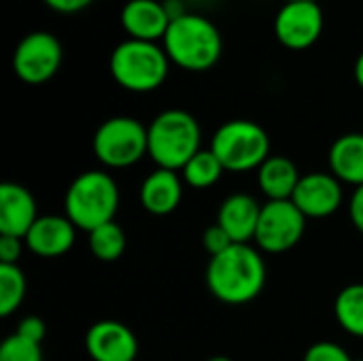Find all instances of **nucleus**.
Segmentation results:
<instances>
[{"mask_svg": "<svg viewBox=\"0 0 363 361\" xmlns=\"http://www.w3.org/2000/svg\"><path fill=\"white\" fill-rule=\"evenodd\" d=\"M223 172L225 168L221 166L217 155L211 149H202L185 164L181 177L191 189H208L221 181Z\"/></svg>", "mask_w": 363, "mask_h": 361, "instance_id": "412c9836", "label": "nucleus"}, {"mask_svg": "<svg viewBox=\"0 0 363 361\" xmlns=\"http://www.w3.org/2000/svg\"><path fill=\"white\" fill-rule=\"evenodd\" d=\"M149 157L164 170H183L202 151V130L198 119L183 109H166L147 126Z\"/></svg>", "mask_w": 363, "mask_h": 361, "instance_id": "7ed1b4c3", "label": "nucleus"}, {"mask_svg": "<svg viewBox=\"0 0 363 361\" xmlns=\"http://www.w3.org/2000/svg\"><path fill=\"white\" fill-rule=\"evenodd\" d=\"M28 291L26 274L19 266L0 264V315L11 317L23 302Z\"/></svg>", "mask_w": 363, "mask_h": 361, "instance_id": "5701e85b", "label": "nucleus"}, {"mask_svg": "<svg viewBox=\"0 0 363 361\" xmlns=\"http://www.w3.org/2000/svg\"><path fill=\"white\" fill-rule=\"evenodd\" d=\"M172 66L187 72H206L221 62L223 36L221 30L200 13H187L174 21L162 40Z\"/></svg>", "mask_w": 363, "mask_h": 361, "instance_id": "f03ea898", "label": "nucleus"}, {"mask_svg": "<svg viewBox=\"0 0 363 361\" xmlns=\"http://www.w3.org/2000/svg\"><path fill=\"white\" fill-rule=\"evenodd\" d=\"M170 57L160 43L121 40L108 60L113 81L132 94H149L164 85L170 72Z\"/></svg>", "mask_w": 363, "mask_h": 361, "instance_id": "39448f33", "label": "nucleus"}, {"mask_svg": "<svg viewBox=\"0 0 363 361\" xmlns=\"http://www.w3.org/2000/svg\"><path fill=\"white\" fill-rule=\"evenodd\" d=\"M300 179H302V174H300L296 162H291L285 155H270L257 168V185H259L262 194L272 202L291 200Z\"/></svg>", "mask_w": 363, "mask_h": 361, "instance_id": "6ab92c4d", "label": "nucleus"}, {"mask_svg": "<svg viewBox=\"0 0 363 361\" xmlns=\"http://www.w3.org/2000/svg\"><path fill=\"white\" fill-rule=\"evenodd\" d=\"M266 262L253 245H232L211 257L206 266V287L223 304L242 306L253 302L266 287Z\"/></svg>", "mask_w": 363, "mask_h": 361, "instance_id": "f257e3e1", "label": "nucleus"}, {"mask_svg": "<svg viewBox=\"0 0 363 361\" xmlns=\"http://www.w3.org/2000/svg\"><path fill=\"white\" fill-rule=\"evenodd\" d=\"M225 172H251L257 170L270 153L268 132L251 119H232L221 123L208 147Z\"/></svg>", "mask_w": 363, "mask_h": 361, "instance_id": "423d86ee", "label": "nucleus"}, {"mask_svg": "<svg viewBox=\"0 0 363 361\" xmlns=\"http://www.w3.org/2000/svg\"><path fill=\"white\" fill-rule=\"evenodd\" d=\"M206 361H234V360H230V357H225V355H215V357H211V360H206Z\"/></svg>", "mask_w": 363, "mask_h": 361, "instance_id": "473e14b6", "label": "nucleus"}, {"mask_svg": "<svg viewBox=\"0 0 363 361\" xmlns=\"http://www.w3.org/2000/svg\"><path fill=\"white\" fill-rule=\"evenodd\" d=\"M164 6H166V11H168V15H170L172 21L189 13L183 0H164Z\"/></svg>", "mask_w": 363, "mask_h": 361, "instance_id": "7c9ffc66", "label": "nucleus"}, {"mask_svg": "<svg viewBox=\"0 0 363 361\" xmlns=\"http://www.w3.org/2000/svg\"><path fill=\"white\" fill-rule=\"evenodd\" d=\"M15 334L26 338V340H30V343H34V345H40L45 340V336H47V326H45V321L40 317L28 315V317H23L19 321Z\"/></svg>", "mask_w": 363, "mask_h": 361, "instance_id": "bb28decb", "label": "nucleus"}, {"mask_svg": "<svg viewBox=\"0 0 363 361\" xmlns=\"http://www.w3.org/2000/svg\"><path fill=\"white\" fill-rule=\"evenodd\" d=\"M38 217V204L30 189L19 183L0 185V236L26 238Z\"/></svg>", "mask_w": 363, "mask_h": 361, "instance_id": "2eb2a0df", "label": "nucleus"}, {"mask_svg": "<svg viewBox=\"0 0 363 361\" xmlns=\"http://www.w3.org/2000/svg\"><path fill=\"white\" fill-rule=\"evenodd\" d=\"M306 217L291 200H268L262 206L257 232H255V245L259 251L279 255L291 251L306 232Z\"/></svg>", "mask_w": 363, "mask_h": 361, "instance_id": "1a4fd4ad", "label": "nucleus"}, {"mask_svg": "<svg viewBox=\"0 0 363 361\" xmlns=\"http://www.w3.org/2000/svg\"><path fill=\"white\" fill-rule=\"evenodd\" d=\"M62 57L64 51L57 36L34 30L17 43L13 51V72L26 85H43L57 74Z\"/></svg>", "mask_w": 363, "mask_h": 361, "instance_id": "6e6552de", "label": "nucleus"}, {"mask_svg": "<svg viewBox=\"0 0 363 361\" xmlns=\"http://www.w3.org/2000/svg\"><path fill=\"white\" fill-rule=\"evenodd\" d=\"M23 249H26L23 238L0 236V264L19 266V260H21V255H23Z\"/></svg>", "mask_w": 363, "mask_h": 361, "instance_id": "cd10ccee", "label": "nucleus"}, {"mask_svg": "<svg viewBox=\"0 0 363 361\" xmlns=\"http://www.w3.org/2000/svg\"><path fill=\"white\" fill-rule=\"evenodd\" d=\"M328 166L330 172L342 183V185H363V134L362 132H349L338 136L328 153Z\"/></svg>", "mask_w": 363, "mask_h": 361, "instance_id": "a211bd4d", "label": "nucleus"}, {"mask_svg": "<svg viewBox=\"0 0 363 361\" xmlns=\"http://www.w3.org/2000/svg\"><path fill=\"white\" fill-rule=\"evenodd\" d=\"M349 219L353 228L363 236V185L355 187L351 200H349Z\"/></svg>", "mask_w": 363, "mask_h": 361, "instance_id": "c85d7f7f", "label": "nucleus"}, {"mask_svg": "<svg viewBox=\"0 0 363 361\" xmlns=\"http://www.w3.org/2000/svg\"><path fill=\"white\" fill-rule=\"evenodd\" d=\"M183 177L174 170L155 168L145 177L140 185V206L155 217H166L174 213L183 200Z\"/></svg>", "mask_w": 363, "mask_h": 361, "instance_id": "f3484780", "label": "nucleus"}, {"mask_svg": "<svg viewBox=\"0 0 363 361\" xmlns=\"http://www.w3.org/2000/svg\"><path fill=\"white\" fill-rule=\"evenodd\" d=\"M51 11L62 13V15H74L85 11L94 0H43Z\"/></svg>", "mask_w": 363, "mask_h": 361, "instance_id": "c756f323", "label": "nucleus"}, {"mask_svg": "<svg viewBox=\"0 0 363 361\" xmlns=\"http://www.w3.org/2000/svg\"><path fill=\"white\" fill-rule=\"evenodd\" d=\"M119 202L121 196L117 181L104 170H87L68 185L64 196V215L77 230L89 234L91 230L115 221Z\"/></svg>", "mask_w": 363, "mask_h": 361, "instance_id": "20e7f679", "label": "nucleus"}, {"mask_svg": "<svg viewBox=\"0 0 363 361\" xmlns=\"http://www.w3.org/2000/svg\"><path fill=\"white\" fill-rule=\"evenodd\" d=\"M232 245H236V243L230 238V234H228L219 223H213V226L206 228L204 234H202V247H204V251H206L211 257H215V255L228 251Z\"/></svg>", "mask_w": 363, "mask_h": 361, "instance_id": "a878e982", "label": "nucleus"}, {"mask_svg": "<svg viewBox=\"0 0 363 361\" xmlns=\"http://www.w3.org/2000/svg\"><path fill=\"white\" fill-rule=\"evenodd\" d=\"M302 361H353V357L342 345L332 340H319L306 349Z\"/></svg>", "mask_w": 363, "mask_h": 361, "instance_id": "393cba45", "label": "nucleus"}, {"mask_svg": "<svg viewBox=\"0 0 363 361\" xmlns=\"http://www.w3.org/2000/svg\"><path fill=\"white\" fill-rule=\"evenodd\" d=\"M125 245H128L125 232L117 221L104 223L89 232V251L98 262L104 264L117 262L125 253Z\"/></svg>", "mask_w": 363, "mask_h": 361, "instance_id": "4be33fe9", "label": "nucleus"}, {"mask_svg": "<svg viewBox=\"0 0 363 361\" xmlns=\"http://www.w3.org/2000/svg\"><path fill=\"white\" fill-rule=\"evenodd\" d=\"M262 206L251 194H232L228 196L217 211V221L236 245H251L255 240Z\"/></svg>", "mask_w": 363, "mask_h": 361, "instance_id": "dca6fc26", "label": "nucleus"}, {"mask_svg": "<svg viewBox=\"0 0 363 361\" xmlns=\"http://www.w3.org/2000/svg\"><path fill=\"white\" fill-rule=\"evenodd\" d=\"M91 151L104 168H130L149 155L147 126L128 115L111 117L102 121L94 132Z\"/></svg>", "mask_w": 363, "mask_h": 361, "instance_id": "0eeeda50", "label": "nucleus"}, {"mask_svg": "<svg viewBox=\"0 0 363 361\" xmlns=\"http://www.w3.org/2000/svg\"><path fill=\"white\" fill-rule=\"evenodd\" d=\"M0 361H43L40 345H34L17 334L4 338L0 347Z\"/></svg>", "mask_w": 363, "mask_h": 361, "instance_id": "b1692460", "label": "nucleus"}, {"mask_svg": "<svg viewBox=\"0 0 363 361\" xmlns=\"http://www.w3.org/2000/svg\"><path fill=\"white\" fill-rule=\"evenodd\" d=\"M85 351L91 361H136L138 338L121 321H96L85 334Z\"/></svg>", "mask_w": 363, "mask_h": 361, "instance_id": "f8f14e48", "label": "nucleus"}, {"mask_svg": "<svg viewBox=\"0 0 363 361\" xmlns=\"http://www.w3.org/2000/svg\"><path fill=\"white\" fill-rule=\"evenodd\" d=\"M334 315L347 334L363 338V283L347 285L336 296Z\"/></svg>", "mask_w": 363, "mask_h": 361, "instance_id": "aec40b11", "label": "nucleus"}, {"mask_svg": "<svg viewBox=\"0 0 363 361\" xmlns=\"http://www.w3.org/2000/svg\"><path fill=\"white\" fill-rule=\"evenodd\" d=\"M345 200L342 183L332 172H308L300 179L291 202L306 219H325L338 213Z\"/></svg>", "mask_w": 363, "mask_h": 361, "instance_id": "9b49d317", "label": "nucleus"}, {"mask_svg": "<svg viewBox=\"0 0 363 361\" xmlns=\"http://www.w3.org/2000/svg\"><path fill=\"white\" fill-rule=\"evenodd\" d=\"M26 249L38 257L66 255L77 243V228L66 215H40L23 238Z\"/></svg>", "mask_w": 363, "mask_h": 361, "instance_id": "ddd939ff", "label": "nucleus"}, {"mask_svg": "<svg viewBox=\"0 0 363 361\" xmlns=\"http://www.w3.org/2000/svg\"><path fill=\"white\" fill-rule=\"evenodd\" d=\"M353 74H355V81H357V85L363 89V51L357 55V60H355V66H353Z\"/></svg>", "mask_w": 363, "mask_h": 361, "instance_id": "2f4dec72", "label": "nucleus"}, {"mask_svg": "<svg viewBox=\"0 0 363 361\" xmlns=\"http://www.w3.org/2000/svg\"><path fill=\"white\" fill-rule=\"evenodd\" d=\"M323 26L319 2H283L274 17V36L289 51H306L321 38Z\"/></svg>", "mask_w": 363, "mask_h": 361, "instance_id": "9d476101", "label": "nucleus"}, {"mask_svg": "<svg viewBox=\"0 0 363 361\" xmlns=\"http://www.w3.org/2000/svg\"><path fill=\"white\" fill-rule=\"evenodd\" d=\"M283 2H319V0H283Z\"/></svg>", "mask_w": 363, "mask_h": 361, "instance_id": "72a5a7b5", "label": "nucleus"}, {"mask_svg": "<svg viewBox=\"0 0 363 361\" xmlns=\"http://www.w3.org/2000/svg\"><path fill=\"white\" fill-rule=\"evenodd\" d=\"M119 21L128 38L162 43L172 19L164 6V0H128L119 13Z\"/></svg>", "mask_w": 363, "mask_h": 361, "instance_id": "4468645a", "label": "nucleus"}]
</instances>
